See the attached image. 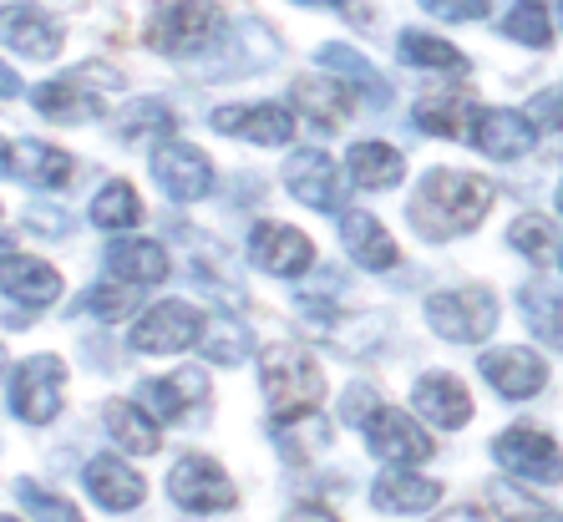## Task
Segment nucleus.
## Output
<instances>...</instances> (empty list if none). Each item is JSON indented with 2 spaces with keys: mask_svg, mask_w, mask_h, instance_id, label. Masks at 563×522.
Returning a JSON list of instances; mask_svg holds the SVG:
<instances>
[{
  "mask_svg": "<svg viewBox=\"0 0 563 522\" xmlns=\"http://www.w3.org/2000/svg\"><path fill=\"white\" fill-rule=\"evenodd\" d=\"M118 71H107V66H81V71H71V77H56V81H41L36 92H31V102H36L41 118L52 122H92L97 112H102V92H112L118 87Z\"/></svg>",
  "mask_w": 563,
  "mask_h": 522,
  "instance_id": "20e7f679",
  "label": "nucleus"
},
{
  "mask_svg": "<svg viewBox=\"0 0 563 522\" xmlns=\"http://www.w3.org/2000/svg\"><path fill=\"white\" fill-rule=\"evenodd\" d=\"M5 248H11V238H5V234H0V254H5Z\"/></svg>",
  "mask_w": 563,
  "mask_h": 522,
  "instance_id": "603ef678",
  "label": "nucleus"
},
{
  "mask_svg": "<svg viewBox=\"0 0 563 522\" xmlns=\"http://www.w3.org/2000/svg\"><path fill=\"white\" fill-rule=\"evenodd\" d=\"M421 11L437 21H483L493 11V0H421Z\"/></svg>",
  "mask_w": 563,
  "mask_h": 522,
  "instance_id": "79ce46f5",
  "label": "nucleus"
},
{
  "mask_svg": "<svg viewBox=\"0 0 563 522\" xmlns=\"http://www.w3.org/2000/svg\"><path fill=\"white\" fill-rule=\"evenodd\" d=\"M0 173H11V153H5V143H0Z\"/></svg>",
  "mask_w": 563,
  "mask_h": 522,
  "instance_id": "3c124183",
  "label": "nucleus"
},
{
  "mask_svg": "<svg viewBox=\"0 0 563 522\" xmlns=\"http://www.w3.org/2000/svg\"><path fill=\"white\" fill-rule=\"evenodd\" d=\"M417 411L432 426H442V431H457V426H467L472 421V396H467V386H462L457 376H421L417 380Z\"/></svg>",
  "mask_w": 563,
  "mask_h": 522,
  "instance_id": "412c9836",
  "label": "nucleus"
},
{
  "mask_svg": "<svg viewBox=\"0 0 563 522\" xmlns=\"http://www.w3.org/2000/svg\"><path fill=\"white\" fill-rule=\"evenodd\" d=\"M559 209H563V184H559Z\"/></svg>",
  "mask_w": 563,
  "mask_h": 522,
  "instance_id": "864d4df0",
  "label": "nucleus"
},
{
  "mask_svg": "<svg viewBox=\"0 0 563 522\" xmlns=\"http://www.w3.org/2000/svg\"><path fill=\"white\" fill-rule=\"evenodd\" d=\"M508 244L512 248H523L533 264H543L553 254V223L549 219H538V213H523V219L508 229Z\"/></svg>",
  "mask_w": 563,
  "mask_h": 522,
  "instance_id": "58836bf2",
  "label": "nucleus"
},
{
  "mask_svg": "<svg viewBox=\"0 0 563 522\" xmlns=\"http://www.w3.org/2000/svg\"><path fill=\"white\" fill-rule=\"evenodd\" d=\"M0 366H5V351H0Z\"/></svg>",
  "mask_w": 563,
  "mask_h": 522,
  "instance_id": "4d7b16f0",
  "label": "nucleus"
},
{
  "mask_svg": "<svg viewBox=\"0 0 563 522\" xmlns=\"http://www.w3.org/2000/svg\"><path fill=\"white\" fill-rule=\"evenodd\" d=\"M203 355L209 360H219V366H234V360H244V351H250V330L239 325V320H229V314H209V325H203Z\"/></svg>",
  "mask_w": 563,
  "mask_h": 522,
  "instance_id": "c9c22d12",
  "label": "nucleus"
},
{
  "mask_svg": "<svg viewBox=\"0 0 563 522\" xmlns=\"http://www.w3.org/2000/svg\"><path fill=\"white\" fill-rule=\"evenodd\" d=\"M320 66H325L330 77L341 81L345 92L366 97V107H386V102H391V87H386V77H380V71H376V66H371L361 52L341 46V41H330V46H320Z\"/></svg>",
  "mask_w": 563,
  "mask_h": 522,
  "instance_id": "aec40b11",
  "label": "nucleus"
},
{
  "mask_svg": "<svg viewBox=\"0 0 563 522\" xmlns=\"http://www.w3.org/2000/svg\"><path fill=\"white\" fill-rule=\"evenodd\" d=\"M285 522H341V518H330L325 508H295Z\"/></svg>",
  "mask_w": 563,
  "mask_h": 522,
  "instance_id": "49530a36",
  "label": "nucleus"
},
{
  "mask_svg": "<svg viewBox=\"0 0 563 522\" xmlns=\"http://www.w3.org/2000/svg\"><path fill=\"white\" fill-rule=\"evenodd\" d=\"M483 376H487V386H493L498 396H508V401H528V396H538L543 386H549L543 355L523 351V345H508V351L483 355Z\"/></svg>",
  "mask_w": 563,
  "mask_h": 522,
  "instance_id": "2eb2a0df",
  "label": "nucleus"
},
{
  "mask_svg": "<svg viewBox=\"0 0 563 522\" xmlns=\"http://www.w3.org/2000/svg\"><path fill=\"white\" fill-rule=\"evenodd\" d=\"M15 92H21V77H15L11 66L0 62V97H15Z\"/></svg>",
  "mask_w": 563,
  "mask_h": 522,
  "instance_id": "09e8293b",
  "label": "nucleus"
},
{
  "mask_svg": "<svg viewBox=\"0 0 563 522\" xmlns=\"http://www.w3.org/2000/svg\"><path fill=\"white\" fill-rule=\"evenodd\" d=\"M168 497L184 512H229L239 502L234 482H229L223 467L219 462H209V457H184L178 462L173 477H168Z\"/></svg>",
  "mask_w": 563,
  "mask_h": 522,
  "instance_id": "6e6552de",
  "label": "nucleus"
},
{
  "mask_svg": "<svg viewBox=\"0 0 563 522\" xmlns=\"http://www.w3.org/2000/svg\"><path fill=\"white\" fill-rule=\"evenodd\" d=\"M107 264L112 275H122L128 285H163L168 279V254L153 238H122V244L107 248Z\"/></svg>",
  "mask_w": 563,
  "mask_h": 522,
  "instance_id": "393cba45",
  "label": "nucleus"
},
{
  "mask_svg": "<svg viewBox=\"0 0 563 522\" xmlns=\"http://www.w3.org/2000/svg\"><path fill=\"white\" fill-rule=\"evenodd\" d=\"M260 376H264V396L275 406V417H295V411H314L325 376L314 366V355H305L300 345H269L260 355Z\"/></svg>",
  "mask_w": 563,
  "mask_h": 522,
  "instance_id": "7ed1b4c3",
  "label": "nucleus"
},
{
  "mask_svg": "<svg viewBox=\"0 0 563 522\" xmlns=\"http://www.w3.org/2000/svg\"><path fill=\"white\" fill-rule=\"evenodd\" d=\"M250 259L260 264L264 275L295 279L314 264V244L300 234V229H289V223H260L250 234Z\"/></svg>",
  "mask_w": 563,
  "mask_h": 522,
  "instance_id": "f8f14e48",
  "label": "nucleus"
},
{
  "mask_svg": "<svg viewBox=\"0 0 563 522\" xmlns=\"http://www.w3.org/2000/svg\"><path fill=\"white\" fill-rule=\"evenodd\" d=\"M21 502H26V512L36 522H81L77 502H66V497H52V492H41V487H21Z\"/></svg>",
  "mask_w": 563,
  "mask_h": 522,
  "instance_id": "ea45409f",
  "label": "nucleus"
},
{
  "mask_svg": "<svg viewBox=\"0 0 563 522\" xmlns=\"http://www.w3.org/2000/svg\"><path fill=\"white\" fill-rule=\"evenodd\" d=\"M118 132H122V143H157L163 132H173V112L163 102H132L128 112H122V122H118Z\"/></svg>",
  "mask_w": 563,
  "mask_h": 522,
  "instance_id": "4c0bfd02",
  "label": "nucleus"
},
{
  "mask_svg": "<svg viewBox=\"0 0 563 522\" xmlns=\"http://www.w3.org/2000/svg\"><path fill=\"white\" fill-rule=\"evenodd\" d=\"M487 502H493V512H498L503 522H563V512H553L549 502H538V497L518 492V487H508V482L487 487Z\"/></svg>",
  "mask_w": 563,
  "mask_h": 522,
  "instance_id": "e433bc0d",
  "label": "nucleus"
},
{
  "mask_svg": "<svg viewBox=\"0 0 563 522\" xmlns=\"http://www.w3.org/2000/svg\"><path fill=\"white\" fill-rule=\"evenodd\" d=\"M71 173H77V163L52 143H15L11 153V178H21L31 188H62L71 184Z\"/></svg>",
  "mask_w": 563,
  "mask_h": 522,
  "instance_id": "b1692460",
  "label": "nucleus"
},
{
  "mask_svg": "<svg viewBox=\"0 0 563 522\" xmlns=\"http://www.w3.org/2000/svg\"><path fill=\"white\" fill-rule=\"evenodd\" d=\"M493 209V188L472 173H457V168H437L421 178L417 198H411V223H417L427 238H457L467 229L487 219Z\"/></svg>",
  "mask_w": 563,
  "mask_h": 522,
  "instance_id": "f257e3e1",
  "label": "nucleus"
},
{
  "mask_svg": "<svg viewBox=\"0 0 563 522\" xmlns=\"http://www.w3.org/2000/svg\"><path fill=\"white\" fill-rule=\"evenodd\" d=\"M518 304H523V320H528V330H533L538 340L563 345V289L559 285H549V279H533V285H523Z\"/></svg>",
  "mask_w": 563,
  "mask_h": 522,
  "instance_id": "7c9ffc66",
  "label": "nucleus"
},
{
  "mask_svg": "<svg viewBox=\"0 0 563 522\" xmlns=\"http://www.w3.org/2000/svg\"><path fill=\"white\" fill-rule=\"evenodd\" d=\"M559 264H563V254H559Z\"/></svg>",
  "mask_w": 563,
  "mask_h": 522,
  "instance_id": "13d9d810",
  "label": "nucleus"
},
{
  "mask_svg": "<svg viewBox=\"0 0 563 522\" xmlns=\"http://www.w3.org/2000/svg\"><path fill=\"white\" fill-rule=\"evenodd\" d=\"M275 442H279V457L285 462H310L314 452H325L330 426H325V417H320V406H314V411H295V417H279Z\"/></svg>",
  "mask_w": 563,
  "mask_h": 522,
  "instance_id": "c85d7f7f",
  "label": "nucleus"
},
{
  "mask_svg": "<svg viewBox=\"0 0 563 522\" xmlns=\"http://www.w3.org/2000/svg\"><path fill=\"white\" fill-rule=\"evenodd\" d=\"M153 178L163 184V193L188 203V198H203L213 184V168L209 157L198 153V147H184V143H168L153 153Z\"/></svg>",
  "mask_w": 563,
  "mask_h": 522,
  "instance_id": "f3484780",
  "label": "nucleus"
},
{
  "mask_svg": "<svg viewBox=\"0 0 563 522\" xmlns=\"http://www.w3.org/2000/svg\"><path fill=\"white\" fill-rule=\"evenodd\" d=\"M533 118H523V112H503V107H483L477 112V127H472L467 143L483 147L487 157H498V163H508V157H523L528 147H533Z\"/></svg>",
  "mask_w": 563,
  "mask_h": 522,
  "instance_id": "a211bd4d",
  "label": "nucleus"
},
{
  "mask_svg": "<svg viewBox=\"0 0 563 522\" xmlns=\"http://www.w3.org/2000/svg\"><path fill=\"white\" fill-rule=\"evenodd\" d=\"M209 396V376L203 370H178V376L168 380H143L137 386V406H143L147 417L157 421V426H173V421H188L194 417V406Z\"/></svg>",
  "mask_w": 563,
  "mask_h": 522,
  "instance_id": "ddd939ff",
  "label": "nucleus"
},
{
  "mask_svg": "<svg viewBox=\"0 0 563 522\" xmlns=\"http://www.w3.org/2000/svg\"><path fill=\"white\" fill-rule=\"evenodd\" d=\"M437 522H487L483 512H472V508H457V512H446V518H437Z\"/></svg>",
  "mask_w": 563,
  "mask_h": 522,
  "instance_id": "8fccbe9b",
  "label": "nucleus"
},
{
  "mask_svg": "<svg viewBox=\"0 0 563 522\" xmlns=\"http://www.w3.org/2000/svg\"><path fill=\"white\" fill-rule=\"evenodd\" d=\"M87 492H92L107 512H128L143 502L147 487H143V477L132 467H122L118 457H97V462H87Z\"/></svg>",
  "mask_w": 563,
  "mask_h": 522,
  "instance_id": "5701e85b",
  "label": "nucleus"
},
{
  "mask_svg": "<svg viewBox=\"0 0 563 522\" xmlns=\"http://www.w3.org/2000/svg\"><path fill=\"white\" fill-rule=\"evenodd\" d=\"M0 320H5V325H26L31 310L26 304H0Z\"/></svg>",
  "mask_w": 563,
  "mask_h": 522,
  "instance_id": "de8ad7c7",
  "label": "nucleus"
},
{
  "mask_svg": "<svg viewBox=\"0 0 563 522\" xmlns=\"http://www.w3.org/2000/svg\"><path fill=\"white\" fill-rule=\"evenodd\" d=\"M107 421H112V436H118V446H128V452H137V457L157 452V421L147 417L137 401H118L112 411H107Z\"/></svg>",
  "mask_w": 563,
  "mask_h": 522,
  "instance_id": "72a5a7b5",
  "label": "nucleus"
},
{
  "mask_svg": "<svg viewBox=\"0 0 563 522\" xmlns=\"http://www.w3.org/2000/svg\"><path fill=\"white\" fill-rule=\"evenodd\" d=\"M137 219H143V203H137L132 184H107L102 193H97V203H92L97 229H118V234H128V229H137Z\"/></svg>",
  "mask_w": 563,
  "mask_h": 522,
  "instance_id": "f704fd0d",
  "label": "nucleus"
},
{
  "mask_svg": "<svg viewBox=\"0 0 563 522\" xmlns=\"http://www.w3.org/2000/svg\"><path fill=\"white\" fill-rule=\"evenodd\" d=\"M503 36L518 41V46H533V52H543L553 41V15L543 0H518V5H508V15H503Z\"/></svg>",
  "mask_w": 563,
  "mask_h": 522,
  "instance_id": "473e14b6",
  "label": "nucleus"
},
{
  "mask_svg": "<svg viewBox=\"0 0 563 522\" xmlns=\"http://www.w3.org/2000/svg\"><path fill=\"white\" fill-rule=\"evenodd\" d=\"M289 97H295V107H305L320 127H341V122L351 118V102H355L335 77H300Z\"/></svg>",
  "mask_w": 563,
  "mask_h": 522,
  "instance_id": "cd10ccee",
  "label": "nucleus"
},
{
  "mask_svg": "<svg viewBox=\"0 0 563 522\" xmlns=\"http://www.w3.org/2000/svg\"><path fill=\"white\" fill-rule=\"evenodd\" d=\"M493 457L512 471V477H528V482H563V452L553 436L533 426H512L493 442Z\"/></svg>",
  "mask_w": 563,
  "mask_h": 522,
  "instance_id": "1a4fd4ad",
  "label": "nucleus"
},
{
  "mask_svg": "<svg viewBox=\"0 0 563 522\" xmlns=\"http://www.w3.org/2000/svg\"><path fill=\"white\" fill-rule=\"evenodd\" d=\"M477 112H483V107L467 102V97H421L417 102V127L432 132V137H472Z\"/></svg>",
  "mask_w": 563,
  "mask_h": 522,
  "instance_id": "c756f323",
  "label": "nucleus"
},
{
  "mask_svg": "<svg viewBox=\"0 0 563 522\" xmlns=\"http://www.w3.org/2000/svg\"><path fill=\"white\" fill-rule=\"evenodd\" d=\"M371 502H376L380 512H391V518H411V512H427L442 502V482L411 477V471H386V477H376V487H371Z\"/></svg>",
  "mask_w": 563,
  "mask_h": 522,
  "instance_id": "4be33fe9",
  "label": "nucleus"
},
{
  "mask_svg": "<svg viewBox=\"0 0 563 522\" xmlns=\"http://www.w3.org/2000/svg\"><path fill=\"white\" fill-rule=\"evenodd\" d=\"M407 173V157L386 143H355L351 147V178L361 188H396Z\"/></svg>",
  "mask_w": 563,
  "mask_h": 522,
  "instance_id": "2f4dec72",
  "label": "nucleus"
},
{
  "mask_svg": "<svg viewBox=\"0 0 563 522\" xmlns=\"http://www.w3.org/2000/svg\"><path fill=\"white\" fill-rule=\"evenodd\" d=\"M0 41L11 46V52L31 56V62H52L56 52H62V26H56L46 11H36V5H0Z\"/></svg>",
  "mask_w": 563,
  "mask_h": 522,
  "instance_id": "4468645a",
  "label": "nucleus"
},
{
  "mask_svg": "<svg viewBox=\"0 0 563 522\" xmlns=\"http://www.w3.org/2000/svg\"><path fill=\"white\" fill-rule=\"evenodd\" d=\"M341 238H345V248H351L355 259H361V269H391V264L401 259V254H396V238L386 234L371 213H345Z\"/></svg>",
  "mask_w": 563,
  "mask_h": 522,
  "instance_id": "a878e982",
  "label": "nucleus"
},
{
  "mask_svg": "<svg viewBox=\"0 0 563 522\" xmlns=\"http://www.w3.org/2000/svg\"><path fill=\"white\" fill-rule=\"evenodd\" d=\"M62 386H66V366L56 355H31L26 366L11 376V411L26 426H46L62 411Z\"/></svg>",
  "mask_w": 563,
  "mask_h": 522,
  "instance_id": "423d86ee",
  "label": "nucleus"
},
{
  "mask_svg": "<svg viewBox=\"0 0 563 522\" xmlns=\"http://www.w3.org/2000/svg\"><path fill=\"white\" fill-rule=\"evenodd\" d=\"M396 56H401L407 66H421V71L467 77V56H462L452 41L432 36V31H401V36H396Z\"/></svg>",
  "mask_w": 563,
  "mask_h": 522,
  "instance_id": "bb28decb",
  "label": "nucleus"
},
{
  "mask_svg": "<svg viewBox=\"0 0 563 522\" xmlns=\"http://www.w3.org/2000/svg\"><path fill=\"white\" fill-rule=\"evenodd\" d=\"M295 5H310V11H335V15H351V21H366V5H351V0H295Z\"/></svg>",
  "mask_w": 563,
  "mask_h": 522,
  "instance_id": "a18cd8bd",
  "label": "nucleus"
},
{
  "mask_svg": "<svg viewBox=\"0 0 563 522\" xmlns=\"http://www.w3.org/2000/svg\"><path fill=\"white\" fill-rule=\"evenodd\" d=\"M528 118H533V127L559 132V127H563V87H549V92H538L533 102H528Z\"/></svg>",
  "mask_w": 563,
  "mask_h": 522,
  "instance_id": "37998d69",
  "label": "nucleus"
},
{
  "mask_svg": "<svg viewBox=\"0 0 563 522\" xmlns=\"http://www.w3.org/2000/svg\"><path fill=\"white\" fill-rule=\"evenodd\" d=\"M427 320L442 340H457V345H477L498 330V300L493 289L483 285H462V289H446V295H432L427 300Z\"/></svg>",
  "mask_w": 563,
  "mask_h": 522,
  "instance_id": "39448f33",
  "label": "nucleus"
},
{
  "mask_svg": "<svg viewBox=\"0 0 563 522\" xmlns=\"http://www.w3.org/2000/svg\"><path fill=\"white\" fill-rule=\"evenodd\" d=\"M203 325H209V314H198L194 304L184 300H168V304H153V310L132 325V351L143 355H178L188 345L203 340Z\"/></svg>",
  "mask_w": 563,
  "mask_h": 522,
  "instance_id": "0eeeda50",
  "label": "nucleus"
},
{
  "mask_svg": "<svg viewBox=\"0 0 563 522\" xmlns=\"http://www.w3.org/2000/svg\"><path fill=\"white\" fill-rule=\"evenodd\" d=\"M285 188L300 198L305 209H320V213H335L345 198V184H341V168L330 153H295L285 163Z\"/></svg>",
  "mask_w": 563,
  "mask_h": 522,
  "instance_id": "9b49d317",
  "label": "nucleus"
},
{
  "mask_svg": "<svg viewBox=\"0 0 563 522\" xmlns=\"http://www.w3.org/2000/svg\"><path fill=\"white\" fill-rule=\"evenodd\" d=\"M559 21H563V0H559Z\"/></svg>",
  "mask_w": 563,
  "mask_h": 522,
  "instance_id": "6e6d98bb",
  "label": "nucleus"
},
{
  "mask_svg": "<svg viewBox=\"0 0 563 522\" xmlns=\"http://www.w3.org/2000/svg\"><path fill=\"white\" fill-rule=\"evenodd\" d=\"M219 36H223V11L213 0H168V5H157L153 21H147V46L173 56V62L203 56Z\"/></svg>",
  "mask_w": 563,
  "mask_h": 522,
  "instance_id": "f03ea898",
  "label": "nucleus"
},
{
  "mask_svg": "<svg viewBox=\"0 0 563 522\" xmlns=\"http://www.w3.org/2000/svg\"><path fill=\"white\" fill-rule=\"evenodd\" d=\"M0 289H5L15 304H26V310H46V304L62 295V275H56L46 259L5 254V259H0Z\"/></svg>",
  "mask_w": 563,
  "mask_h": 522,
  "instance_id": "6ab92c4d",
  "label": "nucleus"
},
{
  "mask_svg": "<svg viewBox=\"0 0 563 522\" xmlns=\"http://www.w3.org/2000/svg\"><path fill=\"white\" fill-rule=\"evenodd\" d=\"M366 436H371V452L380 462H391V467H417L437 452L432 436L407 417V411H396V406H380L376 417L366 421Z\"/></svg>",
  "mask_w": 563,
  "mask_h": 522,
  "instance_id": "9d476101",
  "label": "nucleus"
},
{
  "mask_svg": "<svg viewBox=\"0 0 563 522\" xmlns=\"http://www.w3.org/2000/svg\"><path fill=\"white\" fill-rule=\"evenodd\" d=\"M0 522H21V518H0Z\"/></svg>",
  "mask_w": 563,
  "mask_h": 522,
  "instance_id": "5fc2aeb1",
  "label": "nucleus"
},
{
  "mask_svg": "<svg viewBox=\"0 0 563 522\" xmlns=\"http://www.w3.org/2000/svg\"><path fill=\"white\" fill-rule=\"evenodd\" d=\"M376 411H380V406H376V396H371L366 386H351V391H345V421H351V426L371 421Z\"/></svg>",
  "mask_w": 563,
  "mask_h": 522,
  "instance_id": "c03bdc74",
  "label": "nucleus"
},
{
  "mask_svg": "<svg viewBox=\"0 0 563 522\" xmlns=\"http://www.w3.org/2000/svg\"><path fill=\"white\" fill-rule=\"evenodd\" d=\"M213 132L229 137H250L260 147H285L295 137V118L279 102H254V107H219L213 112Z\"/></svg>",
  "mask_w": 563,
  "mask_h": 522,
  "instance_id": "dca6fc26",
  "label": "nucleus"
},
{
  "mask_svg": "<svg viewBox=\"0 0 563 522\" xmlns=\"http://www.w3.org/2000/svg\"><path fill=\"white\" fill-rule=\"evenodd\" d=\"M81 310L97 314V320H122V314L132 310V295L128 289H118V285H97V289L81 295Z\"/></svg>",
  "mask_w": 563,
  "mask_h": 522,
  "instance_id": "a19ab883",
  "label": "nucleus"
}]
</instances>
